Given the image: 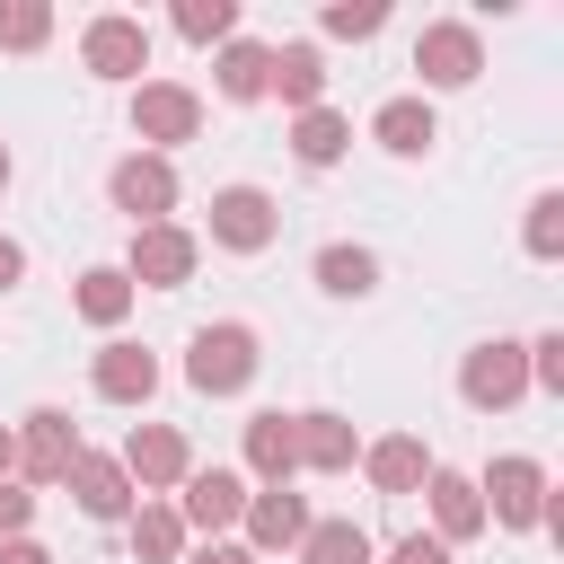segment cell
<instances>
[{
	"instance_id": "obj_4",
	"label": "cell",
	"mask_w": 564,
	"mask_h": 564,
	"mask_svg": "<svg viewBox=\"0 0 564 564\" xmlns=\"http://www.w3.org/2000/svg\"><path fill=\"white\" fill-rule=\"evenodd\" d=\"M476 494H494L485 520H502V529H538V520H546V467H538V458H494Z\"/></svg>"
},
{
	"instance_id": "obj_26",
	"label": "cell",
	"mask_w": 564,
	"mask_h": 564,
	"mask_svg": "<svg viewBox=\"0 0 564 564\" xmlns=\"http://www.w3.org/2000/svg\"><path fill=\"white\" fill-rule=\"evenodd\" d=\"M132 546H141L150 564H176V555H185V520H176L167 502H141V511H132Z\"/></svg>"
},
{
	"instance_id": "obj_15",
	"label": "cell",
	"mask_w": 564,
	"mask_h": 564,
	"mask_svg": "<svg viewBox=\"0 0 564 564\" xmlns=\"http://www.w3.org/2000/svg\"><path fill=\"white\" fill-rule=\"evenodd\" d=\"M247 538H256V546H300V538H308V502H300L291 485L247 494Z\"/></svg>"
},
{
	"instance_id": "obj_34",
	"label": "cell",
	"mask_w": 564,
	"mask_h": 564,
	"mask_svg": "<svg viewBox=\"0 0 564 564\" xmlns=\"http://www.w3.org/2000/svg\"><path fill=\"white\" fill-rule=\"evenodd\" d=\"M388 564H449V546H441V538H397Z\"/></svg>"
},
{
	"instance_id": "obj_38",
	"label": "cell",
	"mask_w": 564,
	"mask_h": 564,
	"mask_svg": "<svg viewBox=\"0 0 564 564\" xmlns=\"http://www.w3.org/2000/svg\"><path fill=\"white\" fill-rule=\"evenodd\" d=\"M9 467H18V441H9V432H0V476H9Z\"/></svg>"
},
{
	"instance_id": "obj_9",
	"label": "cell",
	"mask_w": 564,
	"mask_h": 564,
	"mask_svg": "<svg viewBox=\"0 0 564 564\" xmlns=\"http://www.w3.org/2000/svg\"><path fill=\"white\" fill-rule=\"evenodd\" d=\"M132 132H141V141H194V132H203V97L176 88V79H150V88L132 97Z\"/></svg>"
},
{
	"instance_id": "obj_32",
	"label": "cell",
	"mask_w": 564,
	"mask_h": 564,
	"mask_svg": "<svg viewBox=\"0 0 564 564\" xmlns=\"http://www.w3.org/2000/svg\"><path fill=\"white\" fill-rule=\"evenodd\" d=\"M26 520H35V494L0 476V546H9V538H26Z\"/></svg>"
},
{
	"instance_id": "obj_3",
	"label": "cell",
	"mask_w": 564,
	"mask_h": 564,
	"mask_svg": "<svg viewBox=\"0 0 564 564\" xmlns=\"http://www.w3.org/2000/svg\"><path fill=\"white\" fill-rule=\"evenodd\" d=\"M106 194H115V212H132V229H150V220L176 212V167H167L159 150H132V159L106 176Z\"/></svg>"
},
{
	"instance_id": "obj_19",
	"label": "cell",
	"mask_w": 564,
	"mask_h": 564,
	"mask_svg": "<svg viewBox=\"0 0 564 564\" xmlns=\"http://www.w3.org/2000/svg\"><path fill=\"white\" fill-rule=\"evenodd\" d=\"M423 494H432V520H441V546H449V538H476V529H485V494H476L467 476H449V467H432V476H423Z\"/></svg>"
},
{
	"instance_id": "obj_24",
	"label": "cell",
	"mask_w": 564,
	"mask_h": 564,
	"mask_svg": "<svg viewBox=\"0 0 564 564\" xmlns=\"http://www.w3.org/2000/svg\"><path fill=\"white\" fill-rule=\"evenodd\" d=\"M123 308H132V282H123V264H97V273H79V317H88V326H123Z\"/></svg>"
},
{
	"instance_id": "obj_8",
	"label": "cell",
	"mask_w": 564,
	"mask_h": 564,
	"mask_svg": "<svg viewBox=\"0 0 564 564\" xmlns=\"http://www.w3.org/2000/svg\"><path fill=\"white\" fill-rule=\"evenodd\" d=\"M79 62H88L97 79H132V70H150V26H141V18H88Z\"/></svg>"
},
{
	"instance_id": "obj_25",
	"label": "cell",
	"mask_w": 564,
	"mask_h": 564,
	"mask_svg": "<svg viewBox=\"0 0 564 564\" xmlns=\"http://www.w3.org/2000/svg\"><path fill=\"white\" fill-rule=\"evenodd\" d=\"M300 564H370V538H361L352 520H308Z\"/></svg>"
},
{
	"instance_id": "obj_39",
	"label": "cell",
	"mask_w": 564,
	"mask_h": 564,
	"mask_svg": "<svg viewBox=\"0 0 564 564\" xmlns=\"http://www.w3.org/2000/svg\"><path fill=\"white\" fill-rule=\"evenodd\" d=\"M0 185H9V150H0Z\"/></svg>"
},
{
	"instance_id": "obj_29",
	"label": "cell",
	"mask_w": 564,
	"mask_h": 564,
	"mask_svg": "<svg viewBox=\"0 0 564 564\" xmlns=\"http://www.w3.org/2000/svg\"><path fill=\"white\" fill-rule=\"evenodd\" d=\"M44 35H53V9L44 0H0V44L9 53H35Z\"/></svg>"
},
{
	"instance_id": "obj_12",
	"label": "cell",
	"mask_w": 564,
	"mask_h": 564,
	"mask_svg": "<svg viewBox=\"0 0 564 564\" xmlns=\"http://www.w3.org/2000/svg\"><path fill=\"white\" fill-rule=\"evenodd\" d=\"M62 485L79 494V511H88V520H123V511H132V476H123L115 458H97V449H79Z\"/></svg>"
},
{
	"instance_id": "obj_36",
	"label": "cell",
	"mask_w": 564,
	"mask_h": 564,
	"mask_svg": "<svg viewBox=\"0 0 564 564\" xmlns=\"http://www.w3.org/2000/svg\"><path fill=\"white\" fill-rule=\"evenodd\" d=\"M18 273H26V247H18V238H0V291H9Z\"/></svg>"
},
{
	"instance_id": "obj_20",
	"label": "cell",
	"mask_w": 564,
	"mask_h": 564,
	"mask_svg": "<svg viewBox=\"0 0 564 564\" xmlns=\"http://www.w3.org/2000/svg\"><path fill=\"white\" fill-rule=\"evenodd\" d=\"M247 467H256L264 485H291V467H300L291 414H247Z\"/></svg>"
},
{
	"instance_id": "obj_31",
	"label": "cell",
	"mask_w": 564,
	"mask_h": 564,
	"mask_svg": "<svg viewBox=\"0 0 564 564\" xmlns=\"http://www.w3.org/2000/svg\"><path fill=\"white\" fill-rule=\"evenodd\" d=\"M379 26H388L379 0H335V9H326V35H352V44H361V35H379Z\"/></svg>"
},
{
	"instance_id": "obj_16",
	"label": "cell",
	"mask_w": 564,
	"mask_h": 564,
	"mask_svg": "<svg viewBox=\"0 0 564 564\" xmlns=\"http://www.w3.org/2000/svg\"><path fill=\"white\" fill-rule=\"evenodd\" d=\"M264 88H273L282 106H300V115H308V106L326 97V53H317V44H282V53H273V70H264Z\"/></svg>"
},
{
	"instance_id": "obj_2",
	"label": "cell",
	"mask_w": 564,
	"mask_h": 564,
	"mask_svg": "<svg viewBox=\"0 0 564 564\" xmlns=\"http://www.w3.org/2000/svg\"><path fill=\"white\" fill-rule=\"evenodd\" d=\"M458 397H467L476 414L520 405V397H529V344H476L467 370H458Z\"/></svg>"
},
{
	"instance_id": "obj_27",
	"label": "cell",
	"mask_w": 564,
	"mask_h": 564,
	"mask_svg": "<svg viewBox=\"0 0 564 564\" xmlns=\"http://www.w3.org/2000/svg\"><path fill=\"white\" fill-rule=\"evenodd\" d=\"M176 35L185 44H229L238 35V0H176Z\"/></svg>"
},
{
	"instance_id": "obj_28",
	"label": "cell",
	"mask_w": 564,
	"mask_h": 564,
	"mask_svg": "<svg viewBox=\"0 0 564 564\" xmlns=\"http://www.w3.org/2000/svg\"><path fill=\"white\" fill-rule=\"evenodd\" d=\"M317 282H326L335 300H361V291L379 282V264H370V247H326V256H317Z\"/></svg>"
},
{
	"instance_id": "obj_17",
	"label": "cell",
	"mask_w": 564,
	"mask_h": 564,
	"mask_svg": "<svg viewBox=\"0 0 564 564\" xmlns=\"http://www.w3.org/2000/svg\"><path fill=\"white\" fill-rule=\"evenodd\" d=\"M150 388H159V361H150L141 344H106V352H97V397H106V405H141Z\"/></svg>"
},
{
	"instance_id": "obj_5",
	"label": "cell",
	"mask_w": 564,
	"mask_h": 564,
	"mask_svg": "<svg viewBox=\"0 0 564 564\" xmlns=\"http://www.w3.org/2000/svg\"><path fill=\"white\" fill-rule=\"evenodd\" d=\"M273 229H282V212H273L264 185H220V194H212V238H220V247L256 256V247H273Z\"/></svg>"
},
{
	"instance_id": "obj_18",
	"label": "cell",
	"mask_w": 564,
	"mask_h": 564,
	"mask_svg": "<svg viewBox=\"0 0 564 564\" xmlns=\"http://www.w3.org/2000/svg\"><path fill=\"white\" fill-rule=\"evenodd\" d=\"M361 467H370V485H379V494H414V485L432 476V458H423V441H414V432L370 441V449H361Z\"/></svg>"
},
{
	"instance_id": "obj_30",
	"label": "cell",
	"mask_w": 564,
	"mask_h": 564,
	"mask_svg": "<svg viewBox=\"0 0 564 564\" xmlns=\"http://www.w3.org/2000/svg\"><path fill=\"white\" fill-rule=\"evenodd\" d=\"M529 256H564V194L529 203Z\"/></svg>"
},
{
	"instance_id": "obj_37",
	"label": "cell",
	"mask_w": 564,
	"mask_h": 564,
	"mask_svg": "<svg viewBox=\"0 0 564 564\" xmlns=\"http://www.w3.org/2000/svg\"><path fill=\"white\" fill-rule=\"evenodd\" d=\"M194 564H256V546H203Z\"/></svg>"
},
{
	"instance_id": "obj_21",
	"label": "cell",
	"mask_w": 564,
	"mask_h": 564,
	"mask_svg": "<svg viewBox=\"0 0 564 564\" xmlns=\"http://www.w3.org/2000/svg\"><path fill=\"white\" fill-rule=\"evenodd\" d=\"M370 132H379V141H388L397 159H423V150L441 141V132H432V106H423V97H388V106L370 115Z\"/></svg>"
},
{
	"instance_id": "obj_14",
	"label": "cell",
	"mask_w": 564,
	"mask_h": 564,
	"mask_svg": "<svg viewBox=\"0 0 564 564\" xmlns=\"http://www.w3.org/2000/svg\"><path fill=\"white\" fill-rule=\"evenodd\" d=\"M176 520H194V529H229V520H247V485H238L229 467H194Z\"/></svg>"
},
{
	"instance_id": "obj_11",
	"label": "cell",
	"mask_w": 564,
	"mask_h": 564,
	"mask_svg": "<svg viewBox=\"0 0 564 564\" xmlns=\"http://www.w3.org/2000/svg\"><path fill=\"white\" fill-rule=\"evenodd\" d=\"M132 485H185L194 476V458H185V432L176 423H141L132 441H123V458H115Z\"/></svg>"
},
{
	"instance_id": "obj_7",
	"label": "cell",
	"mask_w": 564,
	"mask_h": 564,
	"mask_svg": "<svg viewBox=\"0 0 564 564\" xmlns=\"http://www.w3.org/2000/svg\"><path fill=\"white\" fill-rule=\"evenodd\" d=\"M185 273H194V238H185L176 220L132 229V264H123V282H141V291H176Z\"/></svg>"
},
{
	"instance_id": "obj_33",
	"label": "cell",
	"mask_w": 564,
	"mask_h": 564,
	"mask_svg": "<svg viewBox=\"0 0 564 564\" xmlns=\"http://www.w3.org/2000/svg\"><path fill=\"white\" fill-rule=\"evenodd\" d=\"M529 379L538 388H564V335H538L529 344Z\"/></svg>"
},
{
	"instance_id": "obj_22",
	"label": "cell",
	"mask_w": 564,
	"mask_h": 564,
	"mask_svg": "<svg viewBox=\"0 0 564 564\" xmlns=\"http://www.w3.org/2000/svg\"><path fill=\"white\" fill-rule=\"evenodd\" d=\"M264 70H273V53H264V44H238V35H229V44H220V62H212L220 97H238V106H247V97H264Z\"/></svg>"
},
{
	"instance_id": "obj_10",
	"label": "cell",
	"mask_w": 564,
	"mask_h": 564,
	"mask_svg": "<svg viewBox=\"0 0 564 564\" xmlns=\"http://www.w3.org/2000/svg\"><path fill=\"white\" fill-rule=\"evenodd\" d=\"M70 458H79L70 414H62V405H35V414H26V441H18V467H26L35 485H62V476H70Z\"/></svg>"
},
{
	"instance_id": "obj_23",
	"label": "cell",
	"mask_w": 564,
	"mask_h": 564,
	"mask_svg": "<svg viewBox=\"0 0 564 564\" xmlns=\"http://www.w3.org/2000/svg\"><path fill=\"white\" fill-rule=\"evenodd\" d=\"M344 141H352V132H344V115H326V106H308V115L291 123L300 167H335V159H344Z\"/></svg>"
},
{
	"instance_id": "obj_1",
	"label": "cell",
	"mask_w": 564,
	"mask_h": 564,
	"mask_svg": "<svg viewBox=\"0 0 564 564\" xmlns=\"http://www.w3.org/2000/svg\"><path fill=\"white\" fill-rule=\"evenodd\" d=\"M256 326H238V317H220V326H203L194 344H185V379L203 388V397H238L247 379H256Z\"/></svg>"
},
{
	"instance_id": "obj_6",
	"label": "cell",
	"mask_w": 564,
	"mask_h": 564,
	"mask_svg": "<svg viewBox=\"0 0 564 564\" xmlns=\"http://www.w3.org/2000/svg\"><path fill=\"white\" fill-rule=\"evenodd\" d=\"M414 70H423L432 88H467V79L485 70V44H476V26H458V18L423 26V35H414Z\"/></svg>"
},
{
	"instance_id": "obj_35",
	"label": "cell",
	"mask_w": 564,
	"mask_h": 564,
	"mask_svg": "<svg viewBox=\"0 0 564 564\" xmlns=\"http://www.w3.org/2000/svg\"><path fill=\"white\" fill-rule=\"evenodd\" d=\"M0 564H53V555H44L35 538H9V546H0Z\"/></svg>"
},
{
	"instance_id": "obj_13",
	"label": "cell",
	"mask_w": 564,
	"mask_h": 564,
	"mask_svg": "<svg viewBox=\"0 0 564 564\" xmlns=\"http://www.w3.org/2000/svg\"><path fill=\"white\" fill-rule=\"evenodd\" d=\"M291 441H300V467H317V476H344L361 458V441H352L344 414H291Z\"/></svg>"
}]
</instances>
